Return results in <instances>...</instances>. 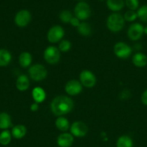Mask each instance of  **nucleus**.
<instances>
[{"label":"nucleus","mask_w":147,"mask_h":147,"mask_svg":"<svg viewBox=\"0 0 147 147\" xmlns=\"http://www.w3.org/2000/svg\"><path fill=\"white\" fill-rule=\"evenodd\" d=\"M27 133V129L24 125H17L12 129V136L17 139H22Z\"/></svg>","instance_id":"obj_17"},{"label":"nucleus","mask_w":147,"mask_h":147,"mask_svg":"<svg viewBox=\"0 0 147 147\" xmlns=\"http://www.w3.org/2000/svg\"><path fill=\"white\" fill-rule=\"evenodd\" d=\"M125 4L130 10L135 11L138 8L139 1L138 0H125Z\"/></svg>","instance_id":"obj_30"},{"label":"nucleus","mask_w":147,"mask_h":147,"mask_svg":"<svg viewBox=\"0 0 147 147\" xmlns=\"http://www.w3.org/2000/svg\"><path fill=\"white\" fill-rule=\"evenodd\" d=\"M108 9L112 11H118L122 9L125 6L124 0H107Z\"/></svg>","instance_id":"obj_18"},{"label":"nucleus","mask_w":147,"mask_h":147,"mask_svg":"<svg viewBox=\"0 0 147 147\" xmlns=\"http://www.w3.org/2000/svg\"><path fill=\"white\" fill-rule=\"evenodd\" d=\"M132 62L135 66L138 67H145L147 65V56L141 53H138L133 55Z\"/></svg>","instance_id":"obj_15"},{"label":"nucleus","mask_w":147,"mask_h":147,"mask_svg":"<svg viewBox=\"0 0 147 147\" xmlns=\"http://www.w3.org/2000/svg\"><path fill=\"white\" fill-rule=\"evenodd\" d=\"M124 20L127 22H133L137 19V13L135 11L128 10L124 14Z\"/></svg>","instance_id":"obj_29"},{"label":"nucleus","mask_w":147,"mask_h":147,"mask_svg":"<svg viewBox=\"0 0 147 147\" xmlns=\"http://www.w3.org/2000/svg\"><path fill=\"white\" fill-rule=\"evenodd\" d=\"M88 127L82 121H76L71 126V133L76 137H83L87 134Z\"/></svg>","instance_id":"obj_11"},{"label":"nucleus","mask_w":147,"mask_h":147,"mask_svg":"<svg viewBox=\"0 0 147 147\" xmlns=\"http://www.w3.org/2000/svg\"><path fill=\"white\" fill-rule=\"evenodd\" d=\"M71 47V44L69 40H62L59 44V51L62 52V53H66L70 50Z\"/></svg>","instance_id":"obj_28"},{"label":"nucleus","mask_w":147,"mask_h":147,"mask_svg":"<svg viewBox=\"0 0 147 147\" xmlns=\"http://www.w3.org/2000/svg\"><path fill=\"white\" fill-rule=\"evenodd\" d=\"M63 36H64L63 29L59 25H55L49 30L47 34V38L50 43H56L60 41Z\"/></svg>","instance_id":"obj_9"},{"label":"nucleus","mask_w":147,"mask_h":147,"mask_svg":"<svg viewBox=\"0 0 147 147\" xmlns=\"http://www.w3.org/2000/svg\"><path fill=\"white\" fill-rule=\"evenodd\" d=\"M131 92H130L128 90H122V91L121 92L120 95V98H122V99H128L131 97Z\"/></svg>","instance_id":"obj_31"},{"label":"nucleus","mask_w":147,"mask_h":147,"mask_svg":"<svg viewBox=\"0 0 147 147\" xmlns=\"http://www.w3.org/2000/svg\"><path fill=\"white\" fill-rule=\"evenodd\" d=\"M74 143L73 135L69 133H63L57 138V144L60 147H70Z\"/></svg>","instance_id":"obj_13"},{"label":"nucleus","mask_w":147,"mask_h":147,"mask_svg":"<svg viewBox=\"0 0 147 147\" xmlns=\"http://www.w3.org/2000/svg\"><path fill=\"white\" fill-rule=\"evenodd\" d=\"M77 31L82 36H89L92 33V28L91 26L86 22H81L79 25L77 27Z\"/></svg>","instance_id":"obj_24"},{"label":"nucleus","mask_w":147,"mask_h":147,"mask_svg":"<svg viewBox=\"0 0 147 147\" xmlns=\"http://www.w3.org/2000/svg\"><path fill=\"white\" fill-rule=\"evenodd\" d=\"M144 27L140 23H133L129 27L128 30V36L130 40L137 41L144 34Z\"/></svg>","instance_id":"obj_10"},{"label":"nucleus","mask_w":147,"mask_h":147,"mask_svg":"<svg viewBox=\"0 0 147 147\" xmlns=\"http://www.w3.org/2000/svg\"><path fill=\"white\" fill-rule=\"evenodd\" d=\"M74 101L71 98L65 96H57L52 100L50 109L55 116H62L70 113L74 109Z\"/></svg>","instance_id":"obj_1"},{"label":"nucleus","mask_w":147,"mask_h":147,"mask_svg":"<svg viewBox=\"0 0 147 147\" xmlns=\"http://www.w3.org/2000/svg\"><path fill=\"white\" fill-rule=\"evenodd\" d=\"M79 1H84V0H79Z\"/></svg>","instance_id":"obj_36"},{"label":"nucleus","mask_w":147,"mask_h":147,"mask_svg":"<svg viewBox=\"0 0 147 147\" xmlns=\"http://www.w3.org/2000/svg\"><path fill=\"white\" fill-rule=\"evenodd\" d=\"M106 24L108 30L113 32H118L123 28L125 20L119 13H112L108 17Z\"/></svg>","instance_id":"obj_2"},{"label":"nucleus","mask_w":147,"mask_h":147,"mask_svg":"<svg viewBox=\"0 0 147 147\" xmlns=\"http://www.w3.org/2000/svg\"><path fill=\"white\" fill-rule=\"evenodd\" d=\"M12 61V55L5 49H0V67L8 65Z\"/></svg>","instance_id":"obj_19"},{"label":"nucleus","mask_w":147,"mask_h":147,"mask_svg":"<svg viewBox=\"0 0 147 147\" xmlns=\"http://www.w3.org/2000/svg\"><path fill=\"white\" fill-rule=\"evenodd\" d=\"M29 76L34 81H42L47 77L48 72L46 67L40 64L33 65L29 68Z\"/></svg>","instance_id":"obj_3"},{"label":"nucleus","mask_w":147,"mask_h":147,"mask_svg":"<svg viewBox=\"0 0 147 147\" xmlns=\"http://www.w3.org/2000/svg\"><path fill=\"white\" fill-rule=\"evenodd\" d=\"M116 145L117 147H133V142L130 136L123 135L118 138Z\"/></svg>","instance_id":"obj_22"},{"label":"nucleus","mask_w":147,"mask_h":147,"mask_svg":"<svg viewBox=\"0 0 147 147\" xmlns=\"http://www.w3.org/2000/svg\"><path fill=\"white\" fill-rule=\"evenodd\" d=\"M144 33H145L147 35V25L145 27H144Z\"/></svg>","instance_id":"obj_35"},{"label":"nucleus","mask_w":147,"mask_h":147,"mask_svg":"<svg viewBox=\"0 0 147 147\" xmlns=\"http://www.w3.org/2000/svg\"><path fill=\"white\" fill-rule=\"evenodd\" d=\"M141 100L143 104L145 105V106H147V89L146 90H144V92L141 95Z\"/></svg>","instance_id":"obj_33"},{"label":"nucleus","mask_w":147,"mask_h":147,"mask_svg":"<svg viewBox=\"0 0 147 147\" xmlns=\"http://www.w3.org/2000/svg\"><path fill=\"white\" fill-rule=\"evenodd\" d=\"M32 60H33L32 55L27 52H23L20 55V57H19L20 65L21 67H24V68L29 67L30 65Z\"/></svg>","instance_id":"obj_20"},{"label":"nucleus","mask_w":147,"mask_h":147,"mask_svg":"<svg viewBox=\"0 0 147 147\" xmlns=\"http://www.w3.org/2000/svg\"><path fill=\"white\" fill-rule=\"evenodd\" d=\"M30 86V81L25 75H20L16 81V87L20 91H25Z\"/></svg>","instance_id":"obj_14"},{"label":"nucleus","mask_w":147,"mask_h":147,"mask_svg":"<svg viewBox=\"0 0 147 147\" xmlns=\"http://www.w3.org/2000/svg\"><path fill=\"white\" fill-rule=\"evenodd\" d=\"M80 22H79V20L78 18H76V17H72V19L70 21V24H71L73 27H77L79 25V24H80Z\"/></svg>","instance_id":"obj_32"},{"label":"nucleus","mask_w":147,"mask_h":147,"mask_svg":"<svg viewBox=\"0 0 147 147\" xmlns=\"http://www.w3.org/2000/svg\"><path fill=\"white\" fill-rule=\"evenodd\" d=\"M55 124H56V128L61 131H66L69 129V121L66 118L62 117V116H60L56 119Z\"/></svg>","instance_id":"obj_23"},{"label":"nucleus","mask_w":147,"mask_h":147,"mask_svg":"<svg viewBox=\"0 0 147 147\" xmlns=\"http://www.w3.org/2000/svg\"><path fill=\"white\" fill-rule=\"evenodd\" d=\"M38 103H33V104L30 106V110L32 111H36L38 110Z\"/></svg>","instance_id":"obj_34"},{"label":"nucleus","mask_w":147,"mask_h":147,"mask_svg":"<svg viewBox=\"0 0 147 147\" xmlns=\"http://www.w3.org/2000/svg\"><path fill=\"white\" fill-rule=\"evenodd\" d=\"M79 80L82 86L86 88H92L95 86L97 79L92 72L89 70H83L79 75Z\"/></svg>","instance_id":"obj_7"},{"label":"nucleus","mask_w":147,"mask_h":147,"mask_svg":"<svg viewBox=\"0 0 147 147\" xmlns=\"http://www.w3.org/2000/svg\"><path fill=\"white\" fill-rule=\"evenodd\" d=\"M12 134L10 131L4 130L0 134V144L3 146H7L11 142Z\"/></svg>","instance_id":"obj_25"},{"label":"nucleus","mask_w":147,"mask_h":147,"mask_svg":"<svg viewBox=\"0 0 147 147\" xmlns=\"http://www.w3.org/2000/svg\"><path fill=\"white\" fill-rule=\"evenodd\" d=\"M114 53L115 55L121 59H126L132 53V49L126 43L119 42L114 46Z\"/></svg>","instance_id":"obj_6"},{"label":"nucleus","mask_w":147,"mask_h":147,"mask_svg":"<svg viewBox=\"0 0 147 147\" xmlns=\"http://www.w3.org/2000/svg\"><path fill=\"white\" fill-rule=\"evenodd\" d=\"M100 1H102V0H100Z\"/></svg>","instance_id":"obj_37"},{"label":"nucleus","mask_w":147,"mask_h":147,"mask_svg":"<svg viewBox=\"0 0 147 147\" xmlns=\"http://www.w3.org/2000/svg\"><path fill=\"white\" fill-rule=\"evenodd\" d=\"M75 17L79 20H87L91 15V8L87 3L80 1L74 7Z\"/></svg>","instance_id":"obj_4"},{"label":"nucleus","mask_w":147,"mask_h":147,"mask_svg":"<svg viewBox=\"0 0 147 147\" xmlns=\"http://www.w3.org/2000/svg\"><path fill=\"white\" fill-rule=\"evenodd\" d=\"M72 17H73L72 14L69 10H63L59 14V19L63 23H70Z\"/></svg>","instance_id":"obj_27"},{"label":"nucleus","mask_w":147,"mask_h":147,"mask_svg":"<svg viewBox=\"0 0 147 147\" xmlns=\"http://www.w3.org/2000/svg\"><path fill=\"white\" fill-rule=\"evenodd\" d=\"M65 90L70 96H76L82 91V85L76 80H71L65 86Z\"/></svg>","instance_id":"obj_12"},{"label":"nucleus","mask_w":147,"mask_h":147,"mask_svg":"<svg viewBox=\"0 0 147 147\" xmlns=\"http://www.w3.org/2000/svg\"><path fill=\"white\" fill-rule=\"evenodd\" d=\"M31 14L26 9H22L16 14L14 17V22L20 27H24L31 21Z\"/></svg>","instance_id":"obj_8"},{"label":"nucleus","mask_w":147,"mask_h":147,"mask_svg":"<svg viewBox=\"0 0 147 147\" xmlns=\"http://www.w3.org/2000/svg\"><path fill=\"white\" fill-rule=\"evenodd\" d=\"M137 16L143 22H147V5H143L137 11Z\"/></svg>","instance_id":"obj_26"},{"label":"nucleus","mask_w":147,"mask_h":147,"mask_svg":"<svg viewBox=\"0 0 147 147\" xmlns=\"http://www.w3.org/2000/svg\"><path fill=\"white\" fill-rule=\"evenodd\" d=\"M12 125V123L10 115L5 112L0 113V129L5 130L11 127Z\"/></svg>","instance_id":"obj_21"},{"label":"nucleus","mask_w":147,"mask_h":147,"mask_svg":"<svg viewBox=\"0 0 147 147\" xmlns=\"http://www.w3.org/2000/svg\"><path fill=\"white\" fill-rule=\"evenodd\" d=\"M32 96L33 100L37 103H42L46 99V94L45 90L42 88L36 87L35 88L32 92Z\"/></svg>","instance_id":"obj_16"},{"label":"nucleus","mask_w":147,"mask_h":147,"mask_svg":"<svg viewBox=\"0 0 147 147\" xmlns=\"http://www.w3.org/2000/svg\"><path fill=\"white\" fill-rule=\"evenodd\" d=\"M60 51L55 46H49L45 50L43 57L48 64H57L60 60Z\"/></svg>","instance_id":"obj_5"}]
</instances>
